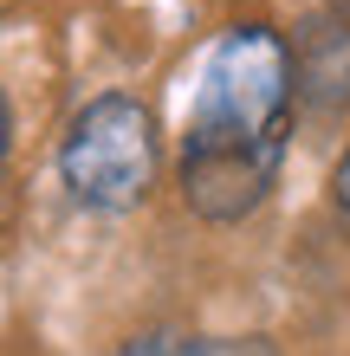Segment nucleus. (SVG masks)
Listing matches in <instances>:
<instances>
[{
	"label": "nucleus",
	"instance_id": "obj_1",
	"mask_svg": "<svg viewBox=\"0 0 350 356\" xmlns=\"http://www.w3.org/2000/svg\"><path fill=\"white\" fill-rule=\"evenodd\" d=\"M292 91L299 58L266 19H240L214 39L182 136V201L201 220L228 227L266 201L292 136Z\"/></svg>",
	"mask_w": 350,
	"mask_h": 356
},
{
	"label": "nucleus",
	"instance_id": "obj_2",
	"mask_svg": "<svg viewBox=\"0 0 350 356\" xmlns=\"http://www.w3.org/2000/svg\"><path fill=\"white\" fill-rule=\"evenodd\" d=\"M162 169V136L150 104L130 91H104L72 117L65 143H58V175H65L72 201L91 214H123L156 188Z\"/></svg>",
	"mask_w": 350,
	"mask_h": 356
},
{
	"label": "nucleus",
	"instance_id": "obj_3",
	"mask_svg": "<svg viewBox=\"0 0 350 356\" xmlns=\"http://www.w3.org/2000/svg\"><path fill=\"white\" fill-rule=\"evenodd\" d=\"M117 356H189V337H175V330H143V337L117 343Z\"/></svg>",
	"mask_w": 350,
	"mask_h": 356
},
{
	"label": "nucleus",
	"instance_id": "obj_4",
	"mask_svg": "<svg viewBox=\"0 0 350 356\" xmlns=\"http://www.w3.org/2000/svg\"><path fill=\"white\" fill-rule=\"evenodd\" d=\"M189 356H273L266 343H208V337H189Z\"/></svg>",
	"mask_w": 350,
	"mask_h": 356
},
{
	"label": "nucleus",
	"instance_id": "obj_5",
	"mask_svg": "<svg viewBox=\"0 0 350 356\" xmlns=\"http://www.w3.org/2000/svg\"><path fill=\"white\" fill-rule=\"evenodd\" d=\"M331 201L350 214V143H344V156H337V169H331Z\"/></svg>",
	"mask_w": 350,
	"mask_h": 356
}]
</instances>
